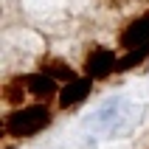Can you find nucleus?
Wrapping results in <instances>:
<instances>
[{
  "label": "nucleus",
  "instance_id": "obj_4",
  "mask_svg": "<svg viewBox=\"0 0 149 149\" xmlns=\"http://www.w3.org/2000/svg\"><path fill=\"white\" fill-rule=\"evenodd\" d=\"M90 90H93V76H87V73L65 82V87L59 90V107L68 110V107H73V104H79V101H84L90 96Z\"/></svg>",
  "mask_w": 149,
  "mask_h": 149
},
{
  "label": "nucleus",
  "instance_id": "obj_3",
  "mask_svg": "<svg viewBox=\"0 0 149 149\" xmlns=\"http://www.w3.org/2000/svg\"><path fill=\"white\" fill-rule=\"evenodd\" d=\"M118 45L127 48V51L149 45V11L141 14L138 20H132V23H127V28L118 34Z\"/></svg>",
  "mask_w": 149,
  "mask_h": 149
},
{
  "label": "nucleus",
  "instance_id": "obj_1",
  "mask_svg": "<svg viewBox=\"0 0 149 149\" xmlns=\"http://www.w3.org/2000/svg\"><path fill=\"white\" fill-rule=\"evenodd\" d=\"M48 124H51V110L42 101L34 107H17L14 113H8L3 118V130L11 138H31L40 130H45Z\"/></svg>",
  "mask_w": 149,
  "mask_h": 149
},
{
  "label": "nucleus",
  "instance_id": "obj_8",
  "mask_svg": "<svg viewBox=\"0 0 149 149\" xmlns=\"http://www.w3.org/2000/svg\"><path fill=\"white\" fill-rule=\"evenodd\" d=\"M149 56V45H141V48H132V51H127V56L118 59V73H124V70H132V68L143 65Z\"/></svg>",
  "mask_w": 149,
  "mask_h": 149
},
{
  "label": "nucleus",
  "instance_id": "obj_9",
  "mask_svg": "<svg viewBox=\"0 0 149 149\" xmlns=\"http://www.w3.org/2000/svg\"><path fill=\"white\" fill-rule=\"evenodd\" d=\"M107 6H121V3H127V0H104Z\"/></svg>",
  "mask_w": 149,
  "mask_h": 149
},
{
  "label": "nucleus",
  "instance_id": "obj_5",
  "mask_svg": "<svg viewBox=\"0 0 149 149\" xmlns=\"http://www.w3.org/2000/svg\"><path fill=\"white\" fill-rule=\"evenodd\" d=\"M25 84H28V96H34L37 101H48V99H54L56 96V79L54 76H48V73H28L25 76Z\"/></svg>",
  "mask_w": 149,
  "mask_h": 149
},
{
  "label": "nucleus",
  "instance_id": "obj_7",
  "mask_svg": "<svg viewBox=\"0 0 149 149\" xmlns=\"http://www.w3.org/2000/svg\"><path fill=\"white\" fill-rule=\"evenodd\" d=\"M25 96H28V84H25V76H14L3 84V101L11 104V107H23Z\"/></svg>",
  "mask_w": 149,
  "mask_h": 149
},
{
  "label": "nucleus",
  "instance_id": "obj_6",
  "mask_svg": "<svg viewBox=\"0 0 149 149\" xmlns=\"http://www.w3.org/2000/svg\"><path fill=\"white\" fill-rule=\"evenodd\" d=\"M40 70L48 73V76H54V79H59V82H70V79H76L73 68L68 65L62 56H42L40 59Z\"/></svg>",
  "mask_w": 149,
  "mask_h": 149
},
{
  "label": "nucleus",
  "instance_id": "obj_2",
  "mask_svg": "<svg viewBox=\"0 0 149 149\" xmlns=\"http://www.w3.org/2000/svg\"><path fill=\"white\" fill-rule=\"evenodd\" d=\"M84 73L93 79H107L110 73H118V59L110 48H93L84 56Z\"/></svg>",
  "mask_w": 149,
  "mask_h": 149
}]
</instances>
